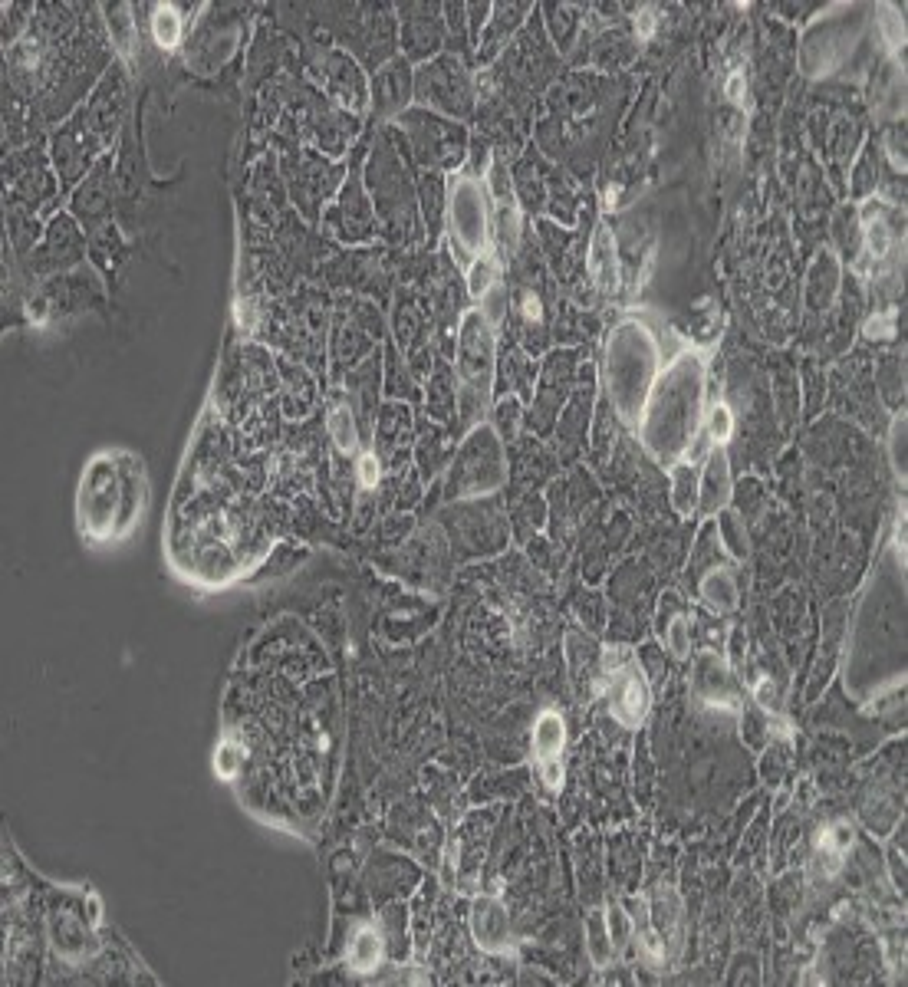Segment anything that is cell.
<instances>
[{"mask_svg":"<svg viewBox=\"0 0 908 987\" xmlns=\"http://www.w3.org/2000/svg\"><path fill=\"white\" fill-rule=\"evenodd\" d=\"M589 274L599 283V290L612 293L619 287V264H616V241L606 228H599L589 247Z\"/></svg>","mask_w":908,"mask_h":987,"instance_id":"cell-11","label":"cell"},{"mask_svg":"<svg viewBox=\"0 0 908 987\" xmlns=\"http://www.w3.org/2000/svg\"><path fill=\"white\" fill-rule=\"evenodd\" d=\"M329 435H333L339 451H356L359 448L356 418H353V412H349L346 405H336L333 412H329Z\"/></svg>","mask_w":908,"mask_h":987,"instance_id":"cell-18","label":"cell"},{"mask_svg":"<svg viewBox=\"0 0 908 987\" xmlns=\"http://www.w3.org/2000/svg\"><path fill=\"white\" fill-rule=\"evenodd\" d=\"M606 682H609V701L616 721L626 724V728H639L652 705V688L645 682V672L635 662H629L619 672L606 675Z\"/></svg>","mask_w":908,"mask_h":987,"instance_id":"cell-7","label":"cell"},{"mask_svg":"<svg viewBox=\"0 0 908 987\" xmlns=\"http://www.w3.org/2000/svg\"><path fill=\"white\" fill-rule=\"evenodd\" d=\"M448 228L461 260H478L491 241V204L478 178L458 175L448 191Z\"/></svg>","mask_w":908,"mask_h":987,"instance_id":"cell-4","label":"cell"},{"mask_svg":"<svg viewBox=\"0 0 908 987\" xmlns=\"http://www.w3.org/2000/svg\"><path fill=\"white\" fill-rule=\"evenodd\" d=\"M652 408L645 422V441L658 458H675L688 448L701 425V395H705V366L698 353H681L665 376L652 385Z\"/></svg>","mask_w":908,"mask_h":987,"instance_id":"cell-1","label":"cell"},{"mask_svg":"<svg viewBox=\"0 0 908 987\" xmlns=\"http://www.w3.org/2000/svg\"><path fill=\"white\" fill-rule=\"evenodd\" d=\"M701 599L714 609V612H731L737 606V586L734 576L728 570H711L701 580Z\"/></svg>","mask_w":908,"mask_h":987,"instance_id":"cell-16","label":"cell"},{"mask_svg":"<svg viewBox=\"0 0 908 987\" xmlns=\"http://www.w3.org/2000/svg\"><path fill=\"white\" fill-rule=\"evenodd\" d=\"M119 517H122V478L109 464V458H99L83 474V484H79V527L89 537L102 540L119 530Z\"/></svg>","mask_w":908,"mask_h":987,"instance_id":"cell-6","label":"cell"},{"mask_svg":"<svg viewBox=\"0 0 908 987\" xmlns=\"http://www.w3.org/2000/svg\"><path fill=\"white\" fill-rule=\"evenodd\" d=\"M563 747H566V721L556 711H543L533 721V754H537V760H550L560 757Z\"/></svg>","mask_w":908,"mask_h":987,"instance_id":"cell-12","label":"cell"},{"mask_svg":"<svg viewBox=\"0 0 908 987\" xmlns=\"http://www.w3.org/2000/svg\"><path fill=\"white\" fill-rule=\"evenodd\" d=\"M658 635H662L665 649L675 658H685L691 652V619L685 616V609L668 612V616L662 612L658 616Z\"/></svg>","mask_w":908,"mask_h":987,"instance_id":"cell-14","label":"cell"},{"mask_svg":"<svg viewBox=\"0 0 908 987\" xmlns=\"http://www.w3.org/2000/svg\"><path fill=\"white\" fill-rule=\"evenodd\" d=\"M672 504L681 517L698 510V468L695 464H675L672 468Z\"/></svg>","mask_w":908,"mask_h":987,"instance_id":"cell-13","label":"cell"},{"mask_svg":"<svg viewBox=\"0 0 908 987\" xmlns=\"http://www.w3.org/2000/svg\"><path fill=\"white\" fill-rule=\"evenodd\" d=\"M652 27H655V20H652V10H645V14L639 17V33H642V37H649V33H652Z\"/></svg>","mask_w":908,"mask_h":987,"instance_id":"cell-29","label":"cell"},{"mask_svg":"<svg viewBox=\"0 0 908 987\" xmlns=\"http://www.w3.org/2000/svg\"><path fill=\"white\" fill-rule=\"evenodd\" d=\"M540 764V780L547 784V790H560L563 787V760L550 757V760H537Z\"/></svg>","mask_w":908,"mask_h":987,"instance_id":"cell-24","label":"cell"},{"mask_svg":"<svg viewBox=\"0 0 908 987\" xmlns=\"http://www.w3.org/2000/svg\"><path fill=\"white\" fill-rule=\"evenodd\" d=\"M152 37L162 50H172L175 43L181 40V17L175 14V7H155Z\"/></svg>","mask_w":908,"mask_h":987,"instance_id":"cell-19","label":"cell"},{"mask_svg":"<svg viewBox=\"0 0 908 987\" xmlns=\"http://www.w3.org/2000/svg\"><path fill=\"white\" fill-rule=\"evenodd\" d=\"M504 451L501 438L491 425L471 431L468 445L461 448L458 468L451 471L448 497H481L504 484Z\"/></svg>","mask_w":908,"mask_h":987,"instance_id":"cell-5","label":"cell"},{"mask_svg":"<svg viewBox=\"0 0 908 987\" xmlns=\"http://www.w3.org/2000/svg\"><path fill=\"white\" fill-rule=\"evenodd\" d=\"M471 935L478 941V948L487 955H504L510 951V915L501 899L494 895H481L471 905Z\"/></svg>","mask_w":908,"mask_h":987,"instance_id":"cell-8","label":"cell"},{"mask_svg":"<svg viewBox=\"0 0 908 987\" xmlns=\"http://www.w3.org/2000/svg\"><path fill=\"white\" fill-rule=\"evenodd\" d=\"M744 93H747V79H744V73H731V76H728V86H724V96H728L731 102H744Z\"/></svg>","mask_w":908,"mask_h":987,"instance_id":"cell-27","label":"cell"},{"mask_svg":"<svg viewBox=\"0 0 908 987\" xmlns=\"http://www.w3.org/2000/svg\"><path fill=\"white\" fill-rule=\"evenodd\" d=\"M655 379V343L642 326L626 323L609 343V392L626 422H639Z\"/></svg>","mask_w":908,"mask_h":987,"instance_id":"cell-2","label":"cell"},{"mask_svg":"<svg viewBox=\"0 0 908 987\" xmlns=\"http://www.w3.org/2000/svg\"><path fill=\"white\" fill-rule=\"evenodd\" d=\"M866 333H869V336H876V333H892V316H879V320H872Z\"/></svg>","mask_w":908,"mask_h":987,"instance_id":"cell-28","label":"cell"},{"mask_svg":"<svg viewBox=\"0 0 908 987\" xmlns=\"http://www.w3.org/2000/svg\"><path fill=\"white\" fill-rule=\"evenodd\" d=\"M731 501V464L724 445H714L698 474V510L705 517L721 514Z\"/></svg>","mask_w":908,"mask_h":987,"instance_id":"cell-9","label":"cell"},{"mask_svg":"<svg viewBox=\"0 0 908 987\" xmlns=\"http://www.w3.org/2000/svg\"><path fill=\"white\" fill-rule=\"evenodd\" d=\"M379 478H382V464H379V458H376V455H362V461H359V484H362V487H369V491H372V487L379 484Z\"/></svg>","mask_w":908,"mask_h":987,"instance_id":"cell-25","label":"cell"},{"mask_svg":"<svg viewBox=\"0 0 908 987\" xmlns=\"http://www.w3.org/2000/svg\"><path fill=\"white\" fill-rule=\"evenodd\" d=\"M718 530H721V540H724V547H728L731 557L744 560L747 557V533H744L741 520H737L734 514H721Z\"/></svg>","mask_w":908,"mask_h":987,"instance_id":"cell-20","label":"cell"},{"mask_svg":"<svg viewBox=\"0 0 908 987\" xmlns=\"http://www.w3.org/2000/svg\"><path fill=\"white\" fill-rule=\"evenodd\" d=\"M458 376H461V399L474 412H484L494 385V326L484 320L481 310H468L458 333Z\"/></svg>","mask_w":908,"mask_h":987,"instance_id":"cell-3","label":"cell"},{"mask_svg":"<svg viewBox=\"0 0 908 987\" xmlns=\"http://www.w3.org/2000/svg\"><path fill=\"white\" fill-rule=\"evenodd\" d=\"M866 237H869V251L876 257H885V251H889V228H885L879 218L866 221Z\"/></svg>","mask_w":908,"mask_h":987,"instance_id":"cell-23","label":"cell"},{"mask_svg":"<svg viewBox=\"0 0 908 987\" xmlns=\"http://www.w3.org/2000/svg\"><path fill=\"white\" fill-rule=\"evenodd\" d=\"M705 435L711 438V445H724L731 435H734V415H731V408L718 402V405H711V412H708V425H705Z\"/></svg>","mask_w":908,"mask_h":987,"instance_id":"cell-21","label":"cell"},{"mask_svg":"<svg viewBox=\"0 0 908 987\" xmlns=\"http://www.w3.org/2000/svg\"><path fill=\"white\" fill-rule=\"evenodd\" d=\"M504 310H507V287L504 283H494V287L481 297V316L494 326L504 320Z\"/></svg>","mask_w":908,"mask_h":987,"instance_id":"cell-22","label":"cell"},{"mask_svg":"<svg viewBox=\"0 0 908 987\" xmlns=\"http://www.w3.org/2000/svg\"><path fill=\"white\" fill-rule=\"evenodd\" d=\"M497 277H501V264H497V257L491 251H484L478 260H471V267H468V290L474 297H484L494 283H501Z\"/></svg>","mask_w":908,"mask_h":987,"instance_id":"cell-17","label":"cell"},{"mask_svg":"<svg viewBox=\"0 0 908 987\" xmlns=\"http://www.w3.org/2000/svg\"><path fill=\"white\" fill-rule=\"evenodd\" d=\"M586 948H589V958H593L596 968H606V964L616 958V941L609 935L606 912H593L586 918Z\"/></svg>","mask_w":908,"mask_h":987,"instance_id":"cell-15","label":"cell"},{"mask_svg":"<svg viewBox=\"0 0 908 987\" xmlns=\"http://www.w3.org/2000/svg\"><path fill=\"white\" fill-rule=\"evenodd\" d=\"M385 935L379 932L376 925H362L359 932L349 941V951H346V961L349 968L359 971V974H369V971H379V964L385 958Z\"/></svg>","mask_w":908,"mask_h":987,"instance_id":"cell-10","label":"cell"},{"mask_svg":"<svg viewBox=\"0 0 908 987\" xmlns=\"http://www.w3.org/2000/svg\"><path fill=\"white\" fill-rule=\"evenodd\" d=\"M892 464L895 471L905 474V422H895L892 428Z\"/></svg>","mask_w":908,"mask_h":987,"instance_id":"cell-26","label":"cell"}]
</instances>
